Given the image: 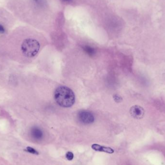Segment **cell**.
<instances>
[{"label":"cell","instance_id":"obj_8","mask_svg":"<svg viewBox=\"0 0 165 165\" xmlns=\"http://www.w3.org/2000/svg\"><path fill=\"white\" fill-rule=\"evenodd\" d=\"M26 151L28 152H30V153H31V154H36V155L39 154V152L36 150L34 149L33 148L30 147H27L26 148Z\"/></svg>","mask_w":165,"mask_h":165},{"label":"cell","instance_id":"obj_3","mask_svg":"<svg viewBox=\"0 0 165 165\" xmlns=\"http://www.w3.org/2000/svg\"><path fill=\"white\" fill-rule=\"evenodd\" d=\"M77 118L79 122L84 125L92 124L95 121L94 115L86 110L80 111L77 114Z\"/></svg>","mask_w":165,"mask_h":165},{"label":"cell","instance_id":"obj_5","mask_svg":"<svg viewBox=\"0 0 165 165\" xmlns=\"http://www.w3.org/2000/svg\"><path fill=\"white\" fill-rule=\"evenodd\" d=\"M30 134L32 138L37 140H41L43 138L44 136L43 130L37 127H32L30 130Z\"/></svg>","mask_w":165,"mask_h":165},{"label":"cell","instance_id":"obj_6","mask_svg":"<svg viewBox=\"0 0 165 165\" xmlns=\"http://www.w3.org/2000/svg\"><path fill=\"white\" fill-rule=\"evenodd\" d=\"M92 149L96 151H99V152H107L108 154H113L114 152V150L112 148L108 147L101 146L100 145L97 144H94L91 146Z\"/></svg>","mask_w":165,"mask_h":165},{"label":"cell","instance_id":"obj_7","mask_svg":"<svg viewBox=\"0 0 165 165\" xmlns=\"http://www.w3.org/2000/svg\"><path fill=\"white\" fill-rule=\"evenodd\" d=\"M82 49L86 54H87L88 56L90 57L94 56L96 52L95 49L94 48L88 45H85L82 46Z\"/></svg>","mask_w":165,"mask_h":165},{"label":"cell","instance_id":"obj_1","mask_svg":"<svg viewBox=\"0 0 165 165\" xmlns=\"http://www.w3.org/2000/svg\"><path fill=\"white\" fill-rule=\"evenodd\" d=\"M54 98L59 106L64 108H70L75 102L74 92L66 86H59L56 88L54 93Z\"/></svg>","mask_w":165,"mask_h":165},{"label":"cell","instance_id":"obj_2","mask_svg":"<svg viewBox=\"0 0 165 165\" xmlns=\"http://www.w3.org/2000/svg\"><path fill=\"white\" fill-rule=\"evenodd\" d=\"M40 45L36 40L27 39L23 42L21 45V51L24 56L28 57H34L38 54Z\"/></svg>","mask_w":165,"mask_h":165},{"label":"cell","instance_id":"obj_4","mask_svg":"<svg viewBox=\"0 0 165 165\" xmlns=\"http://www.w3.org/2000/svg\"><path fill=\"white\" fill-rule=\"evenodd\" d=\"M129 112L130 115L135 119H141L145 115L144 109L139 105H134L131 107Z\"/></svg>","mask_w":165,"mask_h":165},{"label":"cell","instance_id":"obj_10","mask_svg":"<svg viewBox=\"0 0 165 165\" xmlns=\"http://www.w3.org/2000/svg\"><path fill=\"white\" fill-rule=\"evenodd\" d=\"M114 99L116 102H120L122 101V98L118 94H116L114 96Z\"/></svg>","mask_w":165,"mask_h":165},{"label":"cell","instance_id":"obj_12","mask_svg":"<svg viewBox=\"0 0 165 165\" xmlns=\"http://www.w3.org/2000/svg\"><path fill=\"white\" fill-rule=\"evenodd\" d=\"M64 1H69L70 0H63Z\"/></svg>","mask_w":165,"mask_h":165},{"label":"cell","instance_id":"obj_11","mask_svg":"<svg viewBox=\"0 0 165 165\" xmlns=\"http://www.w3.org/2000/svg\"><path fill=\"white\" fill-rule=\"evenodd\" d=\"M5 27L2 24H0V34H3L5 33Z\"/></svg>","mask_w":165,"mask_h":165},{"label":"cell","instance_id":"obj_9","mask_svg":"<svg viewBox=\"0 0 165 165\" xmlns=\"http://www.w3.org/2000/svg\"><path fill=\"white\" fill-rule=\"evenodd\" d=\"M66 157L68 160L71 161L73 159L74 155H73V152H67V154H66Z\"/></svg>","mask_w":165,"mask_h":165}]
</instances>
